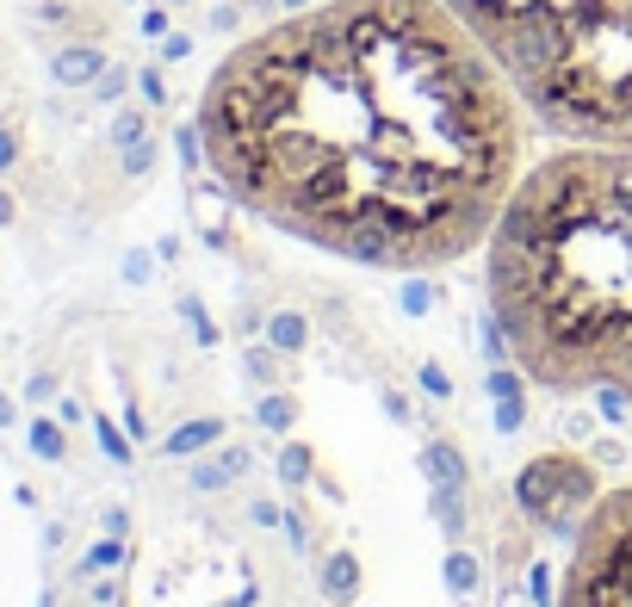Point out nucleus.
<instances>
[{
    "instance_id": "nucleus-5",
    "label": "nucleus",
    "mask_w": 632,
    "mask_h": 607,
    "mask_svg": "<svg viewBox=\"0 0 632 607\" xmlns=\"http://www.w3.org/2000/svg\"><path fill=\"white\" fill-rule=\"evenodd\" d=\"M595 496H601L595 472L583 465V459H571V453L539 459V465H527V477H521V502H527V514H534L539 527L564 533V539L583 527V514H589Z\"/></svg>"
},
{
    "instance_id": "nucleus-1",
    "label": "nucleus",
    "mask_w": 632,
    "mask_h": 607,
    "mask_svg": "<svg viewBox=\"0 0 632 607\" xmlns=\"http://www.w3.org/2000/svg\"><path fill=\"white\" fill-rule=\"evenodd\" d=\"M539 118L453 0H317L205 75L199 155L242 211L379 273L484 254Z\"/></svg>"
},
{
    "instance_id": "nucleus-2",
    "label": "nucleus",
    "mask_w": 632,
    "mask_h": 607,
    "mask_svg": "<svg viewBox=\"0 0 632 607\" xmlns=\"http://www.w3.org/2000/svg\"><path fill=\"white\" fill-rule=\"evenodd\" d=\"M490 323L515 372L608 397L632 435V143H552L484 248Z\"/></svg>"
},
{
    "instance_id": "nucleus-3",
    "label": "nucleus",
    "mask_w": 632,
    "mask_h": 607,
    "mask_svg": "<svg viewBox=\"0 0 632 607\" xmlns=\"http://www.w3.org/2000/svg\"><path fill=\"white\" fill-rule=\"evenodd\" d=\"M552 143H632V0H453Z\"/></svg>"
},
{
    "instance_id": "nucleus-4",
    "label": "nucleus",
    "mask_w": 632,
    "mask_h": 607,
    "mask_svg": "<svg viewBox=\"0 0 632 607\" xmlns=\"http://www.w3.org/2000/svg\"><path fill=\"white\" fill-rule=\"evenodd\" d=\"M558 607H632V484L601 490L571 533Z\"/></svg>"
}]
</instances>
